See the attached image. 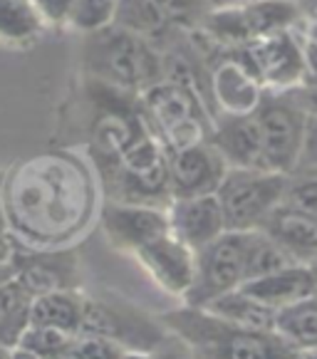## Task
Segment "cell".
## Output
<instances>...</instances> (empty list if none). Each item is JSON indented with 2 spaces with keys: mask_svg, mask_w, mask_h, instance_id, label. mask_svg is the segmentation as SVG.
Segmentation results:
<instances>
[{
  "mask_svg": "<svg viewBox=\"0 0 317 359\" xmlns=\"http://www.w3.org/2000/svg\"><path fill=\"white\" fill-rule=\"evenodd\" d=\"M132 258L142 265L158 290L179 302L186 300L196 278V250L179 241L174 233L169 231L158 236L156 241L139 248Z\"/></svg>",
  "mask_w": 317,
  "mask_h": 359,
  "instance_id": "obj_14",
  "label": "cell"
},
{
  "mask_svg": "<svg viewBox=\"0 0 317 359\" xmlns=\"http://www.w3.org/2000/svg\"><path fill=\"white\" fill-rule=\"evenodd\" d=\"M151 357L154 359H194V357H191V352H189V347H186V344L181 342L176 334H171V337L166 339V342L161 344V347H158Z\"/></svg>",
  "mask_w": 317,
  "mask_h": 359,
  "instance_id": "obj_36",
  "label": "cell"
},
{
  "mask_svg": "<svg viewBox=\"0 0 317 359\" xmlns=\"http://www.w3.org/2000/svg\"><path fill=\"white\" fill-rule=\"evenodd\" d=\"M310 273H312V292H315V297H317V260L310 265Z\"/></svg>",
  "mask_w": 317,
  "mask_h": 359,
  "instance_id": "obj_43",
  "label": "cell"
},
{
  "mask_svg": "<svg viewBox=\"0 0 317 359\" xmlns=\"http://www.w3.org/2000/svg\"><path fill=\"white\" fill-rule=\"evenodd\" d=\"M228 53L238 55L253 69L255 77L263 82L265 92H290L307 79L300 25Z\"/></svg>",
  "mask_w": 317,
  "mask_h": 359,
  "instance_id": "obj_10",
  "label": "cell"
},
{
  "mask_svg": "<svg viewBox=\"0 0 317 359\" xmlns=\"http://www.w3.org/2000/svg\"><path fill=\"white\" fill-rule=\"evenodd\" d=\"M203 310L213 312V315L223 317L228 323L241 325V327H248V330H275V317H278V310H273V307H268L265 302H260L258 297H253L248 290H243V287L216 297V300L208 302Z\"/></svg>",
  "mask_w": 317,
  "mask_h": 359,
  "instance_id": "obj_23",
  "label": "cell"
},
{
  "mask_svg": "<svg viewBox=\"0 0 317 359\" xmlns=\"http://www.w3.org/2000/svg\"><path fill=\"white\" fill-rule=\"evenodd\" d=\"M166 330L189 347L194 359H305L275 330H248L203 307L184 305L161 312Z\"/></svg>",
  "mask_w": 317,
  "mask_h": 359,
  "instance_id": "obj_2",
  "label": "cell"
},
{
  "mask_svg": "<svg viewBox=\"0 0 317 359\" xmlns=\"http://www.w3.org/2000/svg\"><path fill=\"white\" fill-rule=\"evenodd\" d=\"M104 203L92 158L50 149L15 161L3 189V213L27 248H69L100 223Z\"/></svg>",
  "mask_w": 317,
  "mask_h": 359,
  "instance_id": "obj_1",
  "label": "cell"
},
{
  "mask_svg": "<svg viewBox=\"0 0 317 359\" xmlns=\"http://www.w3.org/2000/svg\"><path fill=\"white\" fill-rule=\"evenodd\" d=\"M77 342V334L62 332L55 327H40V325H30L27 332L22 334V347L32 349L35 354H40L43 359H50L55 354H60L62 349L72 347Z\"/></svg>",
  "mask_w": 317,
  "mask_h": 359,
  "instance_id": "obj_29",
  "label": "cell"
},
{
  "mask_svg": "<svg viewBox=\"0 0 317 359\" xmlns=\"http://www.w3.org/2000/svg\"><path fill=\"white\" fill-rule=\"evenodd\" d=\"M13 359H43V357H40V354H35L32 349L18 344V347H13Z\"/></svg>",
  "mask_w": 317,
  "mask_h": 359,
  "instance_id": "obj_37",
  "label": "cell"
},
{
  "mask_svg": "<svg viewBox=\"0 0 317 359\" xmlns=\"http://www.w3.org/2000/svg\"><path fill=\"white\" fill-rule=\"evenodd\" d=\"M211 8H228V6H241V3H250V0H208Z\"/></svg>",
  "mask_w": 317,
  "mask_h": 359,
  "instance_id": "obj_41",
  "label": "cell"
},
{
  "mask_svg": "<svg viewBox=\"0 0 317 359\" xmlns=\"http://www.w3.org/2000/svg\"><path fill=\"white\" fill-rule=\"evenodd\" d=\"M260 137H263L265 169L292 174L300 161L307 129V111L290 92H265L255 109Z\"/></svg>",
  "mask_w": 317,
  "mask_h": 359,
  "instance_id": "obj_8",
  "label": "cell"
},
{
  "mask_svg": "<svg viewBox=\"0 0 317 359\" xmlns=\"http://www.w3.org/2000/svg\"><path fill=\"white\" fill-rule=\"evenodd\" d=\"M32 295L11 278L0 285V347H18L30 327Z\"/></svg>",
  "mask_w": 317,
  "mask_h": 359,
  "instance_id": "obj_25",
  "label": "cell"
},
{
  "mask_svg": "<svg viewBox=\"0 0 317 359\" xmlns=\"http://www.w3.org/2000/svg\"><path fill=\"white\" fill-rule=\"evenodd\" d=\"M85 290H60L32 297L30 325L79 334L82 320H85Z\"/></svg>",
  "mask_w": 317,
  "mask_h": 359,
  "instance_id": "obj_21",
  "label": "cell"
},
{
  "mask_svg": "<svg viewBox=\"0 0 317 359\" xmlns=\"http://www.w3.org/2000/svg\"><path fill=\"white\" fill-rule=\"evenodd\" d=\"M288 265H297L290 255L275 243L265 231H250L248 236V255H245V283L253 278H263Z\"/></svg>",
  "mask_w": 317,
  "mask_h": 359,
  "instance_id": "obj_26",
  "label": "cell"
},
{
  "mask_svg": "<svg viewBox=\"0 0 317 359\" xmlns=\"http://www.w3.org/2000/svg\"><path fill=\"white\" fill-rule=\"evenodd\" d=\"M124 359H154L151 354H139V352H129Z\"/></svg>",
  "mask_w": 317,
  "mask_h": 359,
  "instance_id": "obj_44",
  "label": "cell"
},
{
  "mask_svg": "<svg viewBox=\"0 0 317 359\" xmlns=\"http://www.w3.org/2000/svg\"><path fill=\"white\" fill-rule=\"evenodd\" d=\"M0 359H13V347H0Z\"/></svg>",
  "mask_w": 317,
  "mask_h": 359,
  "instance_id": "obj_45",
  "label": "cell"
},
{
  "mask_svg": "<svg viewBox=\"0 0 317 359\" xmlns=\"http://www.w3.org/2000/svg\"><path fill=\"white\" fill-rule=\"evenodd\" d=\"M208 90L218 114H255L265 87L233 53H208Z\"/></svg>",
  "mask_w": 317,
  "mask_h": 359,
  "instance_id": "obj_13",
  "label": "cell"
},
{
  "mask_svg": "<svg viewBox=\"0 0 317 359\" xmlns=\"http://www.w3.org/2000/svg\"><path fill=\"white\" fill-rule=\"evenodd\" d=\"M208 139L231 169H265L263 137L255 114H218Z\"/></svg>",
  "mask_w": 317,
  "mask_h": 359,
  "instance_id": "obj_17",
  "label": "cell"
},
{
  "mask_svg": "<svg viewBox=\"0 0 317 359\" xmlns=\"http://www.w3.org/2000/svg\"><path fill=\"white\" fill-rule=\"evenodd\" d=\"M114 25L124 27L134 35H142L144 40L154 43L164 53L174 48L181 37H186V32H179L166 20L154 0H119Z\"/></svg>",
  "mask_w": 317,
  "mask_h": 359,
  "instance_id": "obj_20",
  "label": "cell"
},
{
  "mask_svg": "<svg viewBox=\"0 0 317 359\" xmlns=\"http://www.w3.org/2000/svg\"><path fill=\"white\" fill-rule=\"evenodd\" d=\"M37 13L43 15L48 30H65L69 27V18H72L74 0H32Z\"/></svg>",
  "mask_w": 317,
  "mask_h": 359,
  "instance_id": "obj_32",
  "label": "cell"
},
{
  "mask_svg": "<svg viewBox=\"0 0 317 359\" xmlns=\"http://www.w3.org/2000/svg\"><path fill=\"white\" fill-rule=\"evenodd\" d=\"M116 11H119V0H74L69 30L87 35V32L109 27L116 20Z\"/></svg>",
  "mask_w": 317,
  "mask_h": 359,
  "instance_id": "obj_27",
  "label": "cell"
},
{
  "mask_svg": "<svg viewBox=\"0 0 317 359\" xmlns=\"http://www.w3.org/2000/svg\"><path fill=\"white\" fill-rule=\"evenodd\" d=\"M290 95L295 97V102L307 111V116H317V82L307 79L300 87L290 90Z\"/></svg>",
  "mask_w": 317,
  "mask_h": 359,
  "instance_id": "obj_35",
  "label": "cell"
},
{
  "mask_svg": "<svg viewBox=\"0 0 317 359\" xmlns=\"http://www.w3.org/2000/svg\"><path fill=\"white\" fill-rule=\"evenodd\" d=\"M48 32L32 0H0V48L27 50Z\"/></svg>",
  "mask_w": 317,
  "mask_h": 359,
  "instance_id": "obj_22",
  "label": "cell"
},
{
  "mask_svg": "<svg viewBox=\"0 0 317 359\" xmlns=\"http://www.w3.org/2000/svg\"><path fill=\"white\" fill-rule=\"evenodd\" d=\"M275 332L292 344L297 352L305 357L307 352L317 349V297H305V300L288 305L278 310L275 317Z\"/></svg>",
  "mask_w": 317,
  "mask_h": 359,
  "instance_id": "obj_24",
  "label": "cell"
},
{
  "mask_svg": "<svg viewBox=\"0 0 317 359\" xmlns=\"http://www.w3.org/2000/svg\"><path fill=\"white\" fill-rule=\"evenodd\" d=\"M250 231H226L206 248L196 250V278L184 305L206 307L245 283V255Z\"/></svg>",
  "mask_w": 317,
  "mask_h": 359,
  "instance_id": "obj_9",
  "label": "cell"
},
{
  "mask_svg": "<svg viewBox=\"0 0 317 359\" xmlns=\"http://www.w3.org/2000/svg\"><path fill=\"white\" fill-rule=\"evenodd\" d=\"M295 171H317V116H307L305 142H302L300 161H297Z\"/></svg>",
  "mask_w": 317,
  "mask_h": 359,
  "instance_id": "obj_33",
  "label": "cell"
},
{
  "mask_svg": "<svg viewBox=\"0 0 317 359\" xmlns=\"http://www.w3.org/2000/svg\"><path fill=\"white\" fill-rule=\"evenodd\" d=\"M305 359H317V349H315V352H307Z\"/></svg>",
  "mask_w": 317,
  "mask_h": 359,
  "instance_id": "obj_46",
  "label": "cell"
},
{
  "mask_svg": "<svg viewBox=\"0 0 317 359\" xmlns=\"http://www.w3.org/2000/svg\"><path fill=\"white\" fill-rule=\"evenodd\" d=\"M169 226L189 248L201 250L228 231L223 206L216 194L174 198L169 203Z\"/></svg>",
  "mask_w": 317,
  "mask_h": 359,
  "instance_id": "obj_16",
  "label": "cell"
},
{
  "mask_svg": "<svg viewBox=\"0 0 317 359\" xmlns=\"http://www.w3.org/2000/svg\"><path fill=\"white\" fill-rule=\"evenodd\" d=\"M281 245L292 263L312 265L317 260V218L283 203L260 228Z\"/></svg>",
  "mask_w": 317,
  "mask_h": 359,
  "instance_id": "obj_18",
  "label": "cell"
},
{
  "mask_svg": "<svg viewBox=\"0 0 317 359\" xmlns=\"http://www.w3.org/2000/svg\"><path fill=\"white\" fill-rule=\"evenodd\" d=\"M164 18L179 32H196L206 20V15L213 11L208 0H154Z\"/></svg>",
  "mask_w": 317,
  "mask_h": 359,
  "instance_id": "obj_28",
  "label": "cell"
},
{
  "mask_svg": "<svg viewBox=\"0 0 317 359\" xmlns=\"http://www.w3.org/2000/svg\"><path fill=\"white\" fill-rule=\"evenodd\" d=\"M100 226L114 250L134 255L139 248L171 231L169 208L147 203L112 201L104 198L100 211Z\"/></svg>",
  "mask_w": 317,
  "mask_h": 359,
  "instance_id": "obj_12",
  "label": "cell"
},
{
  "mask_svg": "<svg viewBox=\"0 0 317 359\" xmlns=\"http://www.w3.org/2000/svg\"><path fill=\"white\" fill-rule=\"evenodd\" d=\"M15 280L32 297L60 290H82V258L77 245L69 248H27L15 255Z\"/></svg>",
  "mask_w": 317,
  "mask_h": 359,
  "instance_id": "obj_11",
  "label": "cell"
},
{
  "mask_svg": "<svg viewBox=\"0 0 317 359\" xmlns=\"http://www.w3.org/2000/svg\"><path fill=\"white\" fill-rule=\"evenodd\" d=\"M104 198L169 208L174 201L169 176V149L154 132L144 134L109 169L97 171Z\"/></svg>",
  "mask_w": 317,
  "mask_h": 359,
  "instance_id": "obj_5",
  "label": "cell"
},
{
  "mask_svg": "<svg viewBox=\"0 0 317 359\" xmlns=\"http://www.w3.org/2000/svg\"><path fill=\"white\" fill-rule=\"evenodd\" d=\"M18 248H20V241H18L15 233H13L6 213L0 211V265H13V263H15Z\"/></svg>",
  "mask_w": 317,
  "mask_h": 359,
  "instance_id": "obj_34",
  "label": "cell"
},
{
  "mask_svg": "<svg viewBox=\"0 0 317 359\" xmlns=\"http://www.w3.org/2000/svg\"><path fill=\"white\" fill-rule=\"evenodd\" d=\"M285 206L317 218V171H295V174H290Z\"/></svg>",
  "mask_w": 317,
  "mask_h": 359,
  "instance_id": "obj_30",
  "label": "cell"
},
{
  "mask_svg": "<svg viewBox=\"0 0 317 359\" xmlns=\"http://www.w3.org/2000/svg\"><path fill=\"white\" fill-rule=\"evenodd\" d=\"M292 3H295V6L305 13V18L307 15H317V0H292Z\"/></svg>",
  "mask_w": 317,
  "mask_h": 359,
  "instance_id": "obj_38",
  "label": "cell"
},
{
  "mask_svg": "<svg viewBox=\"0 0 317 359\" xmlns=\"http://www.w3.org/2000/svg\"><path fill=\"white\" fill-rule=\"evenodd\" d=\"M77 352L82 359H124L129 354L122 344L95 334H77Z\"/></svg>",
  "mask_w": 317,
  "mask_h": 359,
  "instance_id": "obj_31",
  "label": "cell"
},
{
  "mask_svg": "<svg viewBox=\"0 0 317 359\" xmlns=\"http://www.w3.org/2000/svg\"><path fill=\"white\" fill-rule=\"evenodd\" d=\"M305 20V13L292 0H250L241 6L213 8L191 35L206 53H228L263 40L283 30H292Z\"/></svg>",
  "mask_w": 317,
  "mask_h": 359,
  "instance_id": "obj_4",
  "label": "cell"
},
{
  "mask_svg": "<svg viewBox=\"0 0 317 359\" xmlns=\"http://www.w3.org/2000/svg\"><path fill=\"white\" fill-rule=\"evenodd\" d=\"M11 278H15V268L13 265H0V285L8 283Z\"/></svg>",
  "mask_w": 317,
  "mask_h": 359,
  "instance_id": "obj_40",
  "label": "cell"
},
{
  "mask_svg": "<svg viewBox=\"0 0 317 359\" xmlns=\"http://www.w3.org/2000/svg\"><path fill=\"white\" fill-rule=\"evenodd\" d=\"M50 359H82V357H79V352H77V342H74L72 347L62 349V352L55 354V357H50Z\"/></svg>",
  "mask_w": 317,
  "mask_h": 359,
  "instance_id": "obj_39",
  "label": "cell"
},
{
  "mask_svg": "<svg viewBox=\"0 0 317 359\" xmlns=\"http://www.w3.org/2000/svg\"><path fill=\"white\" fill-rule=\"evenodd\" d=\"M6 176H8V169H0V211H3V189H6Z\"/></svg>",
  "mask_w": 317,
  "mask_h": 359,
  "instance_id": "obj_42",
  "label": "cell"
},
{
  "mask_svg": "<svg viewBox=\"0 0 317 359\" xmlns=\"http://www.w3.org/2000/svg\"><path fill=\"white\" fill-rule=\"evenodd\" d=\"M241 287L273 310H283V307L295 305V302L315 295L310 265H288V268L275 270L263 278H253Z\"/></svg>",
  "mask_w": 317,
  "mask_h": 359,
  "instance_id": "obj_19",
  "label": "cell"
},
{
  "mask_svg": "<svg viewBox=\"0 0 317 359\" xmlns=\"http://www.w3.org/2000/svg\"><path fill=\"white\" fill-rule=\"evenodd\" d=\"M228 169L231 166L211 144V139L169 151L171 194H174V198L216 194L226 179Z\"/></svg>",
  "mask_w": 317,
  "mask_h": 359,
  "instance_id": "obj_15",
  "label": "cell"
},
{
  "mask_svg": "<svg viewBox=\"0 0 317 359\" xmlns=\"http://www.w3.org/2000/svg\"><path fill=\"white\" fill-rule=\"evenodd\" d=\"M79 62L85 79L142 97L166 79V53L119 25L82 35Z\"/></svg>",
  "mask_w": 317,
  "mask_h": 359,
  "instance_id": "obj_3",
  "label": "cell"
},
{
  "mask_svg": "<svg viewBox=\"0 0 317 359\" xmlns=\"http://www.w3.org/2000/svg\"><path fill=\"white\" fill-rule=\"evenodd\" d=\"M79 334H95L122 344L127 352L154 354L171 332L161 315L142 310L119 295H90L85 297V320Z\"/></svg>",
  "mask_w": 317,
  "mask_h": 359,
  "instance_id": "obj_6",
  "label": "cell"
},
{
  "mask_svg": "<svg viewBox=\"0 0 317 359\" xmlns=\"http://www.w3.org/2000/svg\"><path fill=\"white\" fill-rule=\"evenodd\" d=\"M290 174L270 169H228L216 191L228 231H260L285 203Z\"/></svg>",
  "mask_w": 317,
  "mask_h": 359,
  "instance_id": "obj_7",
  "label": "cell"
}]
</instances>
